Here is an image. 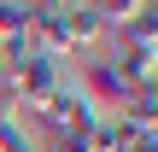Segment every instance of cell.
Listing matches in <instances>:
<instances>
[{
    "label": "cell",
    "mask_w": 158,
    "mask_h": 152,
    "mask_svg": "<svg viewBox=\"0 0 158 152\" xmlns=\"http://www.w3.org/2000/svg\"><path fill=\"white\" fill-rule=\"evenodd\" d=\"M6 88H12V100L23 105V111H41L53 94H64L70 82H64V59H53V53H35L18 76H6Z\"/></svg>",
    "instance_id": "cell-1"
},
{
    "label": "cell",
    "mask_w": 158,
    "mask_h": 152,
    "mask_svg": "<svg viewBox=\"0 0 158 152\" xmlns=\"http://www.w3.org/2000/svg\"><path fill=\"white\" fill-rule=\"evenodd\" d=\"M106 35H111V23L94 0H64V53H88Z\"/></svg>",
    "instance_id": "cell-2"
},
{
    "label": "cell",
    "mask_w": 158,
    "mask_h": 152,
    "mask_svg": "<svg viewBox=\"0 0 158 152\" xmlns=\"http://www.w3.org/2000/svg\"><path fill=\"white\" fill-rule=\"evenodd\" d=\"M94 6H100V12H106V23L117 29V23H129V18H135V6H141V0H94Z\"/></svg>",
    "instance_id": "cell-3"
},
{
    "label": "cell",
    "mask_w": 158,
    "mask_h": 152,
    "mask_svg": "<svg viewBox=\"0 0 158 152\" xmlns=\"http://www.w3.org/2000/svg\"><path fill=\"white\" fill-rule=\"evenodd\" d=\"M152 141H158V123H152Z\"/></svg>",
    "instance_id": "cell-4"
}]
</instances>
